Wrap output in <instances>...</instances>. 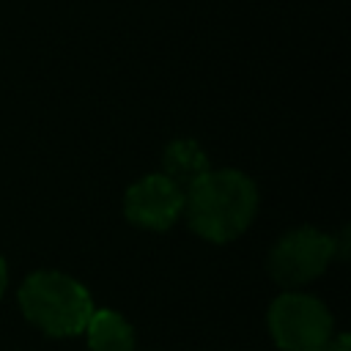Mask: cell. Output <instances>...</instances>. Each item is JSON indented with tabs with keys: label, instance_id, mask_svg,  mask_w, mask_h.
Instances as JSON below:
<instances>
[{
	"label": "cell",
	"instance_id": "obj_1",
	"mask_svg": "<svg viewBox=\"0 0 351 351\" xmlns=\"http://www.w3.org/2000/svg\"><path fill=\"white\" fill-rule=\"evenodd\" d=\"M258 208L255 184L239 170H208L184 192L189 228L217 244L233 241L247 230Z\"/></svg>",
	"mask_w": 351,
	"mask_h": 351
},
{
	"label": "cell",
	"instance_id": "obj_2",
	"mask_svg": "<svg viewBox=\"0 0 351 351\" xmlns=\"http://www.w3.org/2000/svg\"><path fill=\"white\" fill-rule=\"evenodd\" d=\"M19 304L30 324L52 337H71L85 332L93 315L90 293L69 274L36 271L19 288Z\"/></svg>",
	"mask_w": 351,
	"mask_h": 351
},
{
	"label": "cell",
	"instance_id": "obj_3",
	"mask_svg": "<svg viewBox=\"0 0 351 351\" xmlns=\"http://www.w3.org/2000/svg\"><path fill=\"white\" fill-rule=\"evenodd\" d=\"M269 329L282 351H324L332 337V315L315 296L282 293L269 307Z\"/></svg>",
	"mask_w": 351,
	"mask_h": 351
},
{
	"label": "cell",
	"instance_id": "obj_4",
	"mask_svg": "<svg viewBox=\"0 0 351 351\" xmlns=\"http://www.w3.org/2000/svg\"><path fill=\"white\" fill-rule=\"evenodd\" d=\"M335 258V239L315 228H296L285 233L269 252V274L280 285H302L315 280Z\"/></svg>",
	"mask_w": 351,
	"mask_h": 351
},
{
	"label": "cell",
	"instance_id": "obj_5",
	"mask_svg": "<svg viewBox=\"0 0 351 351\" xmlns=\"http://www.w3.org/2000/svg\"><path fill=\"white\" fill-rule=\"evenodd\" d=\"M123 211L126 219L140 228L165 230L184 211V189H178L165 176H143L126 189Z\"/></svg>",
	"mask_w": 351,
	"mask_h": 351
},
{
	"label": "cell",
	"instance_id": "obj_6",
	"mask_svg": "<svg viewBox=\"0 0 351 351\" xmlns=\"http://www.w3.org/2000/svg\"><path fill=\"white\" fill-rule=\"evenodd\" d=\"M165 178H170L178 189H189L208 173V159L195 140H176L165 148Z\"/></svg>",
	"mask_w": 351,
	"mask_h": 351
},
{
	"label": "cell",
	"instance_id": "obj_7",
	"mask_svg": "<svg viewBox=\"0 0 351 351\" xmlns=\"http://www.w3.org/2000/svg\"><path fill=\"white\" fill-rule=\"evenodd\" d=\"M90 351H134L132 324L112 310H93L85 324Z\"/></svg>",
	"mask_w": 351,
	"mask_h": 351
},
{
	"label": "cell",
	"instance_id": "obj_8",
	"mask_svg": "<svg viewBox=\"0 0 351 351\" xmlns=\"http://www.w3.org/2000/svg\"><path fill=\"white\" fill-rule=\"evenodd\" d=\"M324 351H348V335H337V337H329V343L324 346Z\"/></svg>",
	"mask_w": 351,
	"mask_h": 351
},
{
	"label": "cell",
	"instance_id": "obj_9",
	"mask_svg": "<svg viewBox=\"0 0 351 351\" xmlns=\"http://www.w3.org/2000/svg\"><path fill=\"white\" fill-rule=\"evenodd\" d=\"M5 282H8V271H5V261H3V255H0V296H3V291H5Z\"/></svg>",
	"mask_w": 351,
	"mask_h": 351
}]
</instances>
